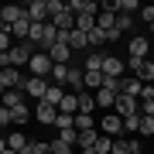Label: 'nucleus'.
<instances>
[{"instance_id": "obj_1", "label": "nucleus", "mask_w": 154, "mask_h": 154, "mask_svg": "<svg viewBox=\"0 0 154 154\" xmlns=\"http://www.w3.org/2000/svg\"><path fill=\"white\" fill-rule=\"evenodd\" d=\"M96 130L103 134V137H120V134H123V116H116V113L99 116V120H96Z\"/></svg>"}, {"instance_id": "obj_2", "label": "nucleus", "mask_w": 154, "mask_h": 154, "mask_svg": "<svg viewBox=\"0 0 154 154\" xmlns=\"http://www.w3.org/2000/svg\"><path fill=\"white\" fill-rule=\"evenodd\" d=\"M28 75H38V79H48V75H51V58H48V51H34V55H31Z\"/></svg>"}, {"instance_id": "obj_3", "label": "nucleus", "mask_w": 154, "mask_h": 154, "mask_svg": "<svg viewBox=\"0 0 154 154\" xmlns=\"http://www.w3.org/2000/svg\"><path fill=\"white\" fill-rule=\"evenodd\" d=\"M45 89H48V79H38V75H24V82H21V93L28 99H38V103H41Z\"/></svg>"}, {"instance_id": "obj_4", "label": "nucleus", "mask_w": 154, "mask_h": 154, "mask_svg": "<svg viewBox=\"0 0 154 154\" xmlns=\"http://www.w3.org/2000/svg\"><path fill=\"white\" fill-rule=\"evenodd\" d=\"M24 17H28L31 24H48V0H28Z\"/></svg>"}, {"instance_id": "obj_5", "label": "nucleus", "mask_w": 154, "mask_h": 154, "mask_svg": "<svg viewBox=\"0 0 154 154\" xmlns=\"http://www.w3.org/2000/svg\"><path fill=\"white\" fill-rule=\"evenodd\" d=\"M31 55H34V45H28V41H17V45H11V65H14V69L28 65V62H31Z\"/></svg>"}, {"instance_id": "obj_6", "label": "nucleus", "mask_w": 154, "mask_h": 154, "mask_svg": "<svg viewBox=\"0 0 154 154\" xmlns=\"http://www.w3.org/2000/svg\"><path fill=\"white\" fill-rule=\"evenodd\" d=\"M123 69H127V62L123 58H116L113 51H106V58H103V75H110V79H123Z\"/></svg>"}, {"instance_id": "obj_7", "label": "nucleus", "mask_w": 154, "mask_h": 154, "mask_svg": "<svg viewBox=\"0 0 154 154\" xmlns=\"http://www.w3.org/2000/svg\"><path fill=\"white\" fill-rule=\"evenodd\" d=\"M7 137V147L17 151V154H31V140H28V134H21V130H11V134H4Z\"/></svg>"}, {"instance_id": "obj_8", "label": "nucleus", "mask_w": 154, "mask_h": 154, "mask_svg": "<svg viewBox=\"0 0 154 154\" xmlns=\"http://www.w3.org/2000/svg\"><path fill=\"white\" fill-rule=\"evenodd\" d=\"M24 82V75H21V69H0V89H21Z\"/></svg>"}, {"instance_id": "obj_9", "label": "nucleus", "mask_w": 154, "mask_h": 154, "mask_svg": "<svg viewBox=\"0 0 154 154\" xmlns=\"http://www.w3.org/2000/svg\"><path fill=\"white\" fill-rule=\"evenodd\" d=\"M113 113H116V116H134V113H137V99L120 93V96L113 99Z\"/></svg>"}, {"instance_id": "obj_10", "label": "nucleus", "mask_w": 154, "mask_h": 154, "mask_svg": "<svg viewBox=\"0 0 154 154\" xmlns=\"http://www.w3.org/2000/svg\"><path fill=\"white\" fill-rule=\"evenodd\" d=\"M48 58H51V65H69L72 48H69L65 41H58V45H51V48H48Z\"/></svg>"}, {"instance_id": "obj_11", "label": "nucleus", "mask_w": 154, "mask_h": 154, "mask_svg": "<svg viewBox=\"0 0 154 154\" xmlns=\"http://www.w3.org/2000/svg\"><path fill=\"white\" fill-rule=\"evenodd\" d=\"M65 45L72 48V55H75V51L86 55V51H89V38H86L82 31H69V34H65Z\"/></svg>"}, {"instance_id": "obj_12", "label": "nucleus", "mask_w": 154, "mask_h": 154, "mask_svg": "<svg viewBox=\"0 0 154 154\" xmlns=\"http://www.w3.org/2000/svg\"><path fill=\"white\" fill-rule=\"evenodd\" d=\"M103 58H106V51L89 48L86 55H82V69H86V72H99V69H103Z\"/></svg>"}, {"instance_id": "obj_13", "label": "nucleus", "mask_w": 154, "mask_h": 154, "mask_svg": "<svg viewBox=\"0 0 154 154\" xmlns=\"http://www.w3.org/2000/svg\"><path fill=\"white\" fill-rule=\"evenodd\" d=\"M21 103H28V96H24L21 89H4V96H0V106H4V110H14V106H21Z\"/></svg>"}, {"instance_id": "obj_14", "label": "nucleus", "mask_w": 154, "mask_h": 154, "mask_svg": "<svg viewBox=\"0 0 154 154\" xmlns=\"http://www.w3.org/2000/svg\"><path fill=\"white\" fill-rule=\"evenodd\" d=\"M24 17V7H17V4H4L0 7V21L7 24V28H11V24H17Z\"/></svg>"}, {"instance_id": "obj_15", "label": "nucleus", "mask_w": 154, "mask_h": 154, "mask_svg": "<svg viewBox=\"0 0 154 154\" xmlns=\"http://www.w3.org/2000/svg\"><path fill=\"white\" fill-rule=\"evenodd\" d=\"M65 86H69V93H82V65H69V75H65Z\"/></svg>"}, {"instance_id": "obj_16", "label": "nucleus", "mask_w": 154, "mask_h": 154, "mask_svg": "<svg viewBox=\"0 0 154 154\" xmlns=\"http://www.w3.org/2000/svg\"><path fill=\"white\" fill-rule=\"evenodd\" d=\"M130 58H151V41L147 38H130Z\"/></svg>"}, {"instance_id": "obj_17", "label": "nucleus", "mask_w": 154, "mask_h": 154, "mask_svg": "<svg viewBox=\"0 0 154 154\" xmlns=\"http://www.w3.org/2000/svg\"><path fill=\"white\" fill-rule=\"evenodd\" d=\"M86 38H89V48H99V51H103L106 45H110V31H103V28H93V31L86 34Z\"/></svg>"}, {"instance_id": "obj_18", "label": "nucleus", "mask_w": 154, "mask_h": 154, "mask_svg": "<svg viewBox=\"0 0 154 154\" xmlns=\"http://www.w3.org/2000/svg\"><path fill=\"white\" fill-rule=\"evenodd\" d=\"M55 113H58V110L48 106V103H38V106H34V120H38V123H48V127H51V123H55Z\"/></svg>"}, {"instance_id": "obj_19", "label": "nucleus", "mask_w": 154, "mask_h": 154, "mask_svg": "<svg viewBox=\"0 0 154 154\" xmlns=\"http://www.w3.org/2000/svg\"><path fill=\"white\" fill-rule=\"evenodd\" d=\"M65 93H69V89L48 82V89H45V96H41V103H48V106H55V110H58V103H62V96H65Z\"/></svg>"}, {"instance_id": "obj_20", "label": "nucleus", "mask_w": 154, "mask_h": 154, "mask_svg": "<svg viewBox=\"0 0 154 154\" xmlns=\"http://www.w3.org/2000/svg\"><path fill=\"white\" fill-rule=\"evenodd\" d=\"M130 151H137V137H113V147H110V154H130Z\"/></svg>"}, {"instance_id": "obj_21", "label": "nucleus", "mask_w": 154, "mask_h": 154, "mask_svg": "<svg viewBox=\"0 0 154 154\" xmlns=\"http://www.w3.org/2000/svg\"><path fill=\"white\" fill-rule=\"evenodd\" d=\"M93 99H96V106H99V110H106V113H110V110H113V99H116V93H110V89H103V86H99Z\"/></svg>"}, {"instance_id": "obj_22", "label": "nucleus", "mask_w": 154, "mask_h": 154, "mask_svg": "<svg viewBox=\"0 0 154 154\" xmlns=\"http://www.w3.org/2000/svg\"><path fill=\"white\" fill-rule=\"evenodd\" d=\"M58 113L75 116V113H79V96H75V93H65V96H62V103H58Z\"/></svg>"}, {"instance_id": "obj_23", "label": "nucleus", "mask_w": 154, "mask_h": 154, "mask_svg": "<svg viewBox=\"0 0 154 154\" xmlns=\"http://www.w3.org/2000/svg\"><path fill=\"white\" fill-rule=\"evenodd\" d=\"M28 120H31V110H28V103H21V106H14V110H11V123H14V127H24Z\"/></svg>"}, {"instance_id": "obj_24", "label": "nucleus", "mask_w": 154, "mask_h": 154, "mask_svg": "<svg viewBox=\"0 0 154 154\" xmlns=\"http://www.w3.org/2000/svg\"><path fill=\"white\" fill-rule=\"evenodd\" d=\"M28 28H31V21H28V17H21V21L11 24L7 31H11V38H17V41H28Z\"/></svg>"}, {"instance_id": "obj_25", "label": "nucleus", "mask_w": 154, "mask_h": 154, "mask_svg": "<svg viewBox=\"0 0 154 154\" xmlns=\"http://www.w3.org/2000/svg\"><path fill=\"white\" fill-rule=\"evenodd\" d=\"M120 93H123V96H134V99H137V96H140V82H137L134 75H127V79H120Z\"/></svg>"}, {"instance_id": "obj_26", "label": "nucleus", "mask_w": 154, "mask_h": 154, "mask_svg": "<svg viewBox=\"0 0 154 154\" xmlns=\"http://www.w3.org/2000/svg\"><path fill=\"white\" fill-rule=\"evenodd\" d=\"M65 75H69V65H51L48 82H51V86H65Z\"/></svg>"}, {"instance_id": "obj_27", "label": "nucleus", "mask_w": 154, "mask_h": 154, "mask_svg": "<svg viewBox=\"0 0 154 154\" xmlns=\"http://www.w3.org/2000/svg\"><path fill=\"white\" fill-rule=\"evenodd\" d=\"M96 127V116L93 113H75V130L82 134V130H93Z\"/></svg>"}, {"instance_id": "obj_28", "label": "nucleus", "mask_w": 154, "mask_h": 154, "mask_svg": "<svg viewBox=\"0 0 154 154\" xmlns=\"http://www.w3.org/2000/svg\"><path fill=\"white\" fill-rule=\"evenodd\" d=\"M116 14H140V4H137V0H116Z\"/></svg>"}, {"instance_id": "obj_29", "label": "nucleus", "mask_w": 154, "mask_h": 154, "mask_svg": "<svg viewBox=\"0 0 154 154\" xmlns=\"http://www.w3.org/2000/svg\"><path fill=\"white\" fill-rule=\"evenodd\" d=\"M96 28V17H89V14H79L75 17V31H82V34H89Z\"/></svg>"}, {"instance_id": "obj_30", "label": "nucleus", "mask_w": 154, "mask_h": 154, "mask_svg": "<svg viewBox=\"0 0 154 154\" xmlns=\"http://www.w3.org/2000/svg\"><path fill=\"white\" fill-rule=\"evenodd\" d=\"M82 86L99 89V86H103V72H86V69H82Z\"/></svg>"}, {"instance_id": "obj_31", "label": "nucleus", "mask_w": 154, "mask_h": 154, "mask_svg": "<svg viewBox=\"0 0 154 154\" xmlns=\"http://www.w3.org/2000/svg\"><path fill=\"white\" fill-rule=\"evenodd\" d=\"M55 130H72V127H75V116H69V113H55Z\"/></svg>"}, {"instance_id": "obj_32", "label": "nucleus", "mask_w": 154, "mask_h": 154, "mask_svg": "<svg viewBox=\"0 0 154 154\" xmlns=\"http://www.w3.org/2000/svg\"><path fill=\"white\" fill-rule=\"evenodd\" d=\"M130 28H134V17H130V14H116L113 31H120V34H123V31H130Z\"/></svg>"}, {"instance_id": "obj_33", "label": "nucleus", "mask_w": 154, "mask_h": 154, "mask_svg": "<svg viewBox=\"0 0 154 154\" xmlns=\"http://www.w3.org/2000/svg\"><path fill=\"white\" fill-rule=\"evenodd\" d=\"M137 134H140V137H154V116H140Z\"/></svg>"}, {"instance_id": "obj_34", "label": "nucleus", "mask_w": 154, "mask_h": 154, "mask_svg": "<svg viewBox=\"0 0 154 154\" xmlns=\"http://www.w3.org/2000/svg\"><path fill=\"white\" fill-rule=\"evenodd\" d=\"M96 110V99L89 93H79V113H93Z\"/></svg>"}, {"instance_id": "obj_35", "label": "nucleus", "mask_w": 154, "mask_h": 154, "mask_svg": "<svg viewBox=\"0 0 154 154\" xmlns=\"http://www.w3.org/2000/svg\"><path fill=\"white\" fill-rule=\"evenodd\" d=\"M110 147H113V137H103V134H99V140H96L93 154H110Z\"/></svg>"}, {"instance_id": "obj_36", "label": "nucleus", "mask_w": 154, "mask_h": 154, "mask_svg": "<svg viewBox=\"0 0 154 154\" xmlns=\"http://www.w3.org/2000/svg\"><path fill=\"white\" fill-rule=\"evenodd\" d=\"M48 144H51V154H72V151H75V147H72V144L58 140V137H55V140H48Z\"/></svg>"}, {"instance_id": "obj_37", "label": "nucleus", "mask_w": 154, "mask_h": 154, "mask_svg": "<svg viewBox=\"0 0 154 154\" xmlns=\"http://www.w3.org/2000/svg\"><path fill=\"white\" fill-rule=\"evenodd\" d=\"M137 123H140V113L123 116V134H137Z\"/></svg>"}, {"instance_id": "obj_38", "label": "nucleus", "mask_w": 154, "mask_h": 154, "mask_svg": "<svg viewBox=\"0 0 154 154\" xmlns=\"http://www.w3.org/2000/svg\"><path fill=\"white\" fill-rule=\"evenodd\" d=\"M58 140H65V144H72L75 147V140H79V130L72 127V130H58Z\"/></svg>"}, {"instance_id": "obj_39", "label": "nucleus", "mask_w": 154, "mask_h": 154, "mask_svg": "<svg viewBox=\"0 0 154 154\" xmlns=\"http://www.w3.org/2000/svg\"><path fill=\"white\" fill-rule=\"evenodd\" d=\"M31 154H51V144L48 140H31Z\"/></svg>"}, {"instance_id": "obj_40", "label": "nucleus", "mask_w": 154, "mask_h": 154, "mask_svg": "<svg viewBox=\"0 0 154 154\" xmlns=\"http://www.w3.org/2000/svg\"><path fill=\"white\" fill-rule=\"evenodd\" d=\"M137 17H140L144 24H154V4H147V7H140V14H137Z\"/></svg>"}, {"instance_id": "obj_41", "label": "nucleus", "mask_w": 154, "mask_h": 154, "mask_svg": "<svg viewBox=\"0 0 154 154\" xmlns=\"http://www.w3.org/2000/svg\"><path fill=\"white\" fill-rule=\"evenodd\" d=\"M140 116H154V96L140 99Z\"/></svg>"}, {"instance_id": "obj_42", "label": "nucleus", "mask_w": 154, "mask_h": 154, "mask_svg": "<svg viewBox=\"0 0 154 154\" xmlns=\"http://www.w3.org/2000/svg\"><path fill=\"white\" fill-rule=\"evenodd\" d=\"M62 11H65V0H48V17H55Z\"/></svg>"}, {"instance_id": "obj_43", "label": "nucleus", "mask_w": 154, "mask_h": 154, "mask_svg": "<svg viewBox=\"0 0 154 154\" xmlns=\"http://www.w3.org/2000/svg\"><path fill=\"white\" fill-rule=\"evenodd\" d=\"M103 89H110V93L120 96V79H110V75H103Z\"/></svg>"}, {"instance_id": "obj_44", "label": "nucleus", "mask_w": 154, "mask_h": 154, "mask_svg": "<svg viewBox=\"0 0 154 154\" xmlns=\"http://www.w3.org/2000/svg\"><path fill=\"white\" fill-rule=\"evenodd\" d=\"M11 31H0V55H4V51H11Z\"/></svg>"}, {"instance_id": "obj_45", "label": "nucleus", "mask_w": 154, "mask_h": 154, "mask_svg": "<svg viewBox=\"0 0 154 154\" xmlns=\"http://www.w3.org/2000/svg\"><path fill=\"white\" fill-rule=\"evenodd\" d=\"M7 127H14V123H11V110H4V106H0V134H4Z\"/></svg>"}, {"instance_id": "obj_46", "label": "nucleus", "mask_w": 154, "mask_h": 154, "mask_svg": "<svg viewBox=\"0 0 154 154\" xmlns=\"http://www.w3.org/2000/svg\"><path fill=\"white\" fill-rule=\"evenodd\" d=\"M0 69H11V51H4V55H0Z\"/></svg>"}, {"instance_id": "obj_47", "label": "nucleus", "mask_w": 154, "mask_h": 154, "mask_svg": "<svg viewBox=\"0 0 154 154\" xmlns=\"http://www.w3.org/2000/svg\"><path fill=\"white\" fill-rule=\"evenodd\" d=\"M4 147H7V137H0V151H4Z\"/></svg>"}, {"instance_id": "obj_48", "label": "nucleus", "mask_w": 154, "mask_h": 154, "mask_svg": "<svg viewBox=\"0 0 154 154\" xmlns=\"http://www.w3.org/2000/svg\"><path fill=\"white\" fill-rule=\"evenodd\" d=\"M0 154H17V151H11V147H4V151H0Z\"/></svg>"}, {"instance_id": "obj_49", "label": "nucleus", "mask_w": 154, "mask_h": 154, "mask_svg": "<svg viewBox=\"0 0 154 154\" xmlns=\"http://www.w3.org/2000/svg\"><path fill=\"white\" fill-rule=\"evenodd\" d=\"M147 41H151V51H154V38H147Z\"/></svg>"}, {"instance_id": "obj_50", "label": "nucleus", "mask_w": 154, "mask_h": 154, "mask_svg": "<svg viewBox=\"0 0 154 154\" xmlns=\"http://www.w3.org/2000/svg\"><path fill=\"white\" fill-rule=\"evenodd\" d=\"M130 154H140V147H137V151H130Z\"/></svg>"}, {"instance_id": "obj_51", "label": "nucleus", "mask_w": 154, "mask_h": 154, "mask_svg": "<svg viewBox=\"0 0 154 154\" xmlns=\"http://www.w3.org/2000/svg\"><path fill=\"white\" fill-rule=\"evenodd\" d=\"M151 89H154V82H151Z\"/></svg>"}, {"instance_id": "obj_52", "label": "nucleus", "mask_w": 154, "mask_h": 154, "mask_svg": "<svg viewBox=\"0 0 154 154\" xmlns=\"http://www.w3.org/2000/svg\"><path fill=\"white\" fill-rule=\"evenodd\" d=\"M0 137H4V134H0Z\"/></svg>"}]
</instances>
